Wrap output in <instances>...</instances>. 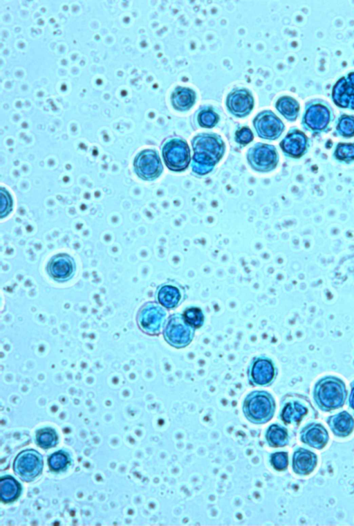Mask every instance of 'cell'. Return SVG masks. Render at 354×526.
Segmentation results:
<instances>
[{"instance_id":"1","label":"cell","mask_w":354,"mask_h":526,"mask_svg":"<svg viewBox=\"0 0 354 526\" xmlns=\"http://www.w3.org/2000/svg\"><path fill=\"white\" fill-rule=\"evenodd\" d=\"M191 143L194 151L191 161L192 172L200 176L210 173L225 154L223 140L215 133H200Z\"/></svg>"},{"instance_id":"2","label":"cell","mask_w":354,"mask_h":526,"mask_svg":"<svg viewBox=\"0 0 354 526\" xmlns=\"http://www.w3.org/2000/svg\"><path fill=\"white\" fill-rule=\"evenodd\" d=\"M347 394L345 382L333 375H326L318 379L313 390V400L323 412H330L343 407Z\"/></svg>"},{"instance_id":"3","label":"cell","mask_w":354,"mask_h":526,"mask_svg":"<svg viewBox=\"0 0 354 526\" xmlns=\"http://www.w3.org/2000/svg\"><path fill=\"white\" fill-rule=\"evenodd\" d=\"M244 417L252 424L269 422L276 411V402L272 394L266 390H254L248 393L243 401Z\"/></svg>"},{"instance_id":"4","label":"cell","mask_w":354,"mask_h":526,"mask_svg":"<svg viewBox=\"0 0 354 526\" xmlns=\"http://www.w3.org/2000/svg\"><path fill=\"white\" fill-rule=\"evenodd\" d=\"M334 118L330 104L323 99L315 98L306 102L301 124L306 131L317 134L328 132Z\"/></svg>"},{"instance_id":"5","label":"cell","mask_w":354,"mask_h":526,"mask_svg":"<svg viewBox=\"0 0 354 526\" xmlns=\"http://www.w3.org/2000/svg\"><path fill=\"white\" fill-rule=\"evenodd\" d=\"M315 412L306 396L289 393L284 395L281 401L279 417L286 425L297 428L305 418L315 416Z\"/></svg>"},{"instance_id":"6","label":"cell","mask_w":354,"mask_h":526,"mask_svg":"<svg viewBox=\"0 0 354 526\" xmlns=\"http://www.w3.org/2000/svg\"><path fill=\"white\" fill-rule=\"evenodd\" d=\"M161 151L165 165L172 172H183L191 163L190 148L187 141L180 137L173 136L165 140Z\"/></svg>"},{"instance_id":"7","label":"cell","mask_w":354,"mask_h":526,"mask_svg":"<svg viewBox=\"0 0 354 526\" xmlns=\"http://www.w3.org/2000/svg\"><path fill=\"white\" fill-rule=\"evenodd\" d=\"M196 329L185 320L183 313L170 315L163 328L165 341L171 347L181 349L188 346L192 341Z\"/></svg>"},{"instance_id":"8","label":"cell","mask_w":354,"mask_h":526,"mask_svg":"<svg viewBox=\"0 0 354 526\" xmlns=\"http://www.w3.org/2000/svg\"><path fill=\"white\" fill-rule=\"evenodd\" d=\"M167 311L158 302H145L138 310L137 323L139 329L149 336H158L167 320Z\"/></svg>"},{"instance_id":"9","label":"cell","mask_w":354,"mask_h":526,"mask_svg":"<svg viewBox=\"0 0 354 526\" xmlns=\"http://www.w3.org/2000/svg\"><path fill=\"white\" fill-rule=\"evenodd\" d=\"M246 158L250 167L261 173L274 170L279 161V155L275 146L263 143H257L250 147Z\"/></svg>"},{"instance_id":"10","label":"cell","mask_w":354,"mask_h":526,"mask_svg":"<svg viewBox=\"0 0 354 526\" xmlns=\"http://www.w3.org/2000/svg\"><path fill=\"white\" fill-rule=\"evenodd\" d=\"M43 457L37 451L28 448L19 452L13 462V471L23 481H33L42 472Z\"/></svg>"},{"instance_id":"11","label":"cell","mask_w":354,"mask_h":526,"mask_svg":"<svg viewBox=\"0 0 354 526\" xmlns=\"http://www.w3.org/2000/svg\"><path fill=\"white\" fill-rule=\"evenodd\" d=\"M277 372L272 359L264 355L254 357L247 370L248 381L254 386H271L276 379Z\"/></svg>"},{"instance_id":"12","label":"cell","mask_w":354,"mask_h":526,"mask_svg":"<svg viewBox=\"0 0 354 526\" xmlns=\"http://www.w3.org/2000/svg\"><path fill=\"white\" fill-rule=\"evenodd\" d=\"M163 169L159 154L155 149H143L134 158V172L144 181H153L158 179L162 174Z\"/></svg>"},{"instance_id":"13","label":"cell","mask_w":354,"mask_h":526,"mask_svg":"<svg viewBox=\"0 0 354 526\" xmlns=\"http://www.w3.org/2000/svg\"><path fill=\"white\" fill-rule=\"evenodd\" d=\"M252 124L259 138L270 140L279 138L285 129L282 120L271 110L259 112Z\"/></svg>"},{"instance_id":"14","label":"cell","mask_w":354,"mask_h":526,"mask_svg":"<svg viewBox=\"0 0 354 526\" xmlns=\"http://www.w3.org/2000/svg\"><path fill=\"white\" fill-rule=\"evenodd\" d=\"M283 154L291 158H300L308 150V137L297 127H291L279 143Z\"/></svg>"},{"instance_id":"15","label":"cell","mask_w":354,"mask_h":526,"mask_svg":"<svg viewBox=\"0 0 354 526\" xmlns=\"http://www.w3.org/2000/svg\"><path fill=\"white\" fill-rule=\"evenodd\" d=\"M75 269L73 257L66 253H59L52 256L46 265L48 275L58 282L71 280L75 273Z\"/></svg>"},{"instance_id":"16","label":"cell","mask_w":354,"mask_h":526,"mask_svg":"<svg viewBox=\"0 0 354 526\" xmlns=\"http://www.w3.org/2000/svg\"><path fill=\"white\" fill-rule=\"evenodd\" d=\"M254 105L253 96L248 89L236 88L227 96V109L235 117L243 118L248 116L252 111Z\"/></svg>"},{"instance_id":"17","label":"cell","mask_w":354,"mask_h":526,"mask_svg":"<svg viewBox=\"0 0 354 526\" xmlns=\"http://www.w3.org/2000/svg\"><path fill=\"white\" fill-rule=\"evenodd\" d=\"M331 96L337 107L354 110V71L341 78L335 83Z\"/></svg>"},{"instance_id":"18","label":"cell","mask_w":354,"mask_h":526,"mask_svg":"<svg viewBox=\"0 0 354 526\" xmlns=\"http://www.w3.org/2000/svg\"><path fill=\"white\" fill-rule=\"evenodd\" d=\"M185 298V290L178 284L173 282L163 283L156 291V301L166 309L171 310L178 307Z\"/></svg>"},{"instance_id":"19","label":"cell","mask_w":354,"mask_h":526,"mask_svg":"<svg viewBox=\"0 0 354 526\" xmlns=\"http://www.w3.org/2000/svg\"><path fill=\"white\" fill-rule=\"evenodd\" d=\"M300 441L308 446L317 449H323L328 443L329 435L323 424L318 422H311L304 426L299 433Z\"/></svg>"},{"instance_id":"20","label":"cell","mask_w":354,"mask_h":526,"mask_svg":"<svg viewBox=\"0 0 354 526\" xmlns=\"http://www.w3.org/2000/svg\"><path fill=\"white\" fill-rule=\"evenodd\" d=\"M317 455L314 452L299 447L294 451L292 456V469L297 475H308L317 467Z\"/></svg>"},{"instance_id":"21","label":"cell","mask_w":354,"mask_h":526,"mask_svg":"<svg viewBox=\"0 0 354 526\" xmlns=\"http://www.w3.org/2000/svg\"><path fill=\"white\" fill-rule=\"evenodd\" d=\"M326 423L335 437H348L354 430V418L346 410L329 416Z\"/></svg>"},{"instance_id":"22","label":"cell","mask_w":354,"mask_h":526,"mask_svg":"<svg viewBox=\"0 0 354 526\" xmlns=\"http://www.w3.org/2000/svg\"><path fill=\"white\" fill-rule=\"evenodd\" d=\"M196 99V92L185 87H177L171 95L172 107L179 111H187L194 105Z\"/></svg>"},{"instance_id":"23","label":"cell","mask_w":354,"mask_h":526,"mask_svg":"<svg viewBox=\"0 0 354 526\" xmlns=\"http://www.w3.org/2000/svg\"><path fill=\"white\" fill-rule=\"evenodd\" d=\"M21 484L12 476L6 475L0 479V497L3 503L15 502L21 493Z\"/></svg>"},{"instance_id":"24","label":"cell","mask_w":354,"mask_h":526,"mask_svg":"<svg viewBox=\"0 0 354 526\" xmlns=\"http://www.w3.org/2000/svg\"><path fill=\"white\" fill-rule=\"evenodd\" d=\"M265 438L268 445L272 448L284 447L290 441L288 429L278 424H272L267 428Z\"/></svg>"},{"instance_id":"25","label":"cell","mask_w":354,"mask_h":526,"mask_svg":"<svg viewBox=\"0 0 354 526\" xmlns=\"http://www.w3.org/2000/svg\"><path fill=\"white\" fill-rule=\"evenodd\" d=\"M277 110L288 121L294 122L299 115L300 106L292 97L285 96L280 97L276 102Z\"/></svg>"},{"instance_id":"26","label":"cell","mask_w":354,"mask_h":526,"mask_svg":"<svg viewBox=\"0 0 354 526\" xmlns=\"http://www.w3.org/2000/svg\"><path fill=\"white\" fill-rule=\"evenodd\" d=\"M35 439L37 444L40 448L48 449L57 444L58 435L54 428L45 427L36 431Z\"/></svg>"},{"instance_id":"27","label":"cell","mask_w":354,"mask_h":526,"mask_svg":"<svg viewBox=\"0 0 354 526\" xmlns=\"http://www.w3.org/2000/svg\"><path fill=\"white\" fill-rule=\"evenodd\" d=\"M71 463V457L66 451L59 450L52 453L48 458L49 469L53 472L65 471Z\"/></svg>"},{"instance_id":"28","label":"cell","mask_w":354,"mask_h":526,"mask_svg":"<svg viewBox=\"0 0 354 526\" xmlns=\"http://www.w3.org/2000/svg\"><path fill=\"white\" fill-rule=\"evenodd\" d=\"M335 132L337 135L344 138L354 136V116L343 114L336 121Z\"/></svg>"},{"instance_id":"29","label":"cell","mask_w":354,"mask_h":526,"mask_svg":"<svg viewBox=\"0 0 354 526\" xmlns=\"http://www.w3.org/2000/svg\"><path fill=\"white\" fill-rule=\"evenodd\" d=\"M333 156L339 163H351L354 161V143H339Z\"/></svg>"},{"instance_id":"30","label":"cell","mask_w":354,"mask_h":526,"mask_svg":"<svg viewBox=\"0 0 354 526\" xmlns=\"http://www.w3.org/2000/svg\"><path fill=\"white\" fill-rule=\"evenodd\" d=\"M198 124L204 128L214 127L219 120V116L209 107L201 108L196 116Z\"/></svg>"},{"instance_id":"31","label":"cell","mask_w":354,"mask_h":526,"mask_svg":"<svg viewBox=\"0 0 354 526\" xmlns=\"http://www.w3.org/2000/svg\"><path fill=\"white\" fill-rule=\"evenodd\" d=\"M185 321L194 328H201L205 322V316L203 310L196 306L187 307L183 311Z\"/></svg>"},{"instance_id":"32","label":"cell","mask_w":354,"mask_h":526,"mask_svg":"<svg viewBox=\"0 0 354 526\" xmlns=\"http://www.w3.org/2000/svg\"><path fill=\"white\" fill-rule=\"evenodd\" d=\"M270 462L272 468L277 471L287 470L289 460L288 453L286 451H277L270 456Z\"/></svg>"},{"instance_id":"33","label":"cell","mask_w":354,"mask_h":526,"mask_svg":"<svg viewBox=\"0 0 354 526\" xmlns=\"http://www.w3.org/2000/svg\"><path fill=\"white\" fill-rule=\"evenodd\" d=\"M0 217H7L12 210L13 201L10 192L3 187L0 188Z\"/></svg>"},{"instance_id":"34","label":"cell","mask_w":354,"mask_h":526,"mask_svg":"<svg viewBox=\"0 0 354 526\" xmlns=\"http://www.w3.org/2000/svg\"><path fill=\"white\" fill-rule=\"evenodd\" d=\"M234 138L237 143L245 146L252 141L254 135L248 127L243 126L236 131Z\"/></svg>"},{"instance_id":"35","label":"cell","mask_w":354,"mask_h":526,"mask_svg":"<svg viewBox=\"0 0 354 526\" xmlns=\"http://www.w3.org/2000/svg\"><path fill=\"white\" fill-rule=\"evenodd\" d=\"M351 390L348 396L349 407L354 411V380L350 384Z\"/></svg>"}]
</instances>
